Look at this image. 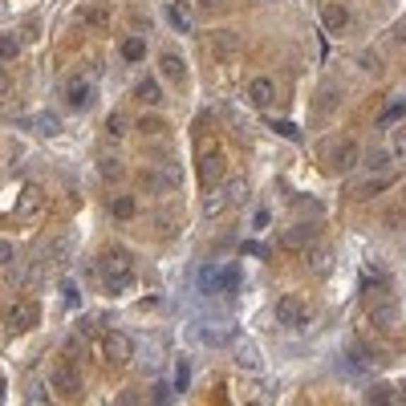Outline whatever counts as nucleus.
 <instances>
[{"mask_svg": "<svg viewBox=\"0 0 406 406\" xmlns=\"http://www.w3.org/2000/svg\"><path fill=\"white\" fill-rule=\"evenodd\" d=\"M97 276L106 280V289L110 292H122L130 285V276H134V264L122 248H110V252H102L97 256Z\"/></svg>", "mask_w": 406, "mask_h": 406, "instance_id": "nucleus-1", "label": "nucleus"}, {"mask_svg": "<svg viewBox=\"0 0 406 406\" xmlns=\"http://www.w3.org/2000/svg\"><path fill=\"white\" fill-rule=\"evenodd\" d=\"M244 199H248V183H244V179H236V183H232V191H227V187H220V183H211L208 195H203V215H220L224 208L244 203Z\"/></svg>", "mask_w": 406, "mask_h": 406, "instance_id": "nucleus-2", "label": "nucleus"}, {"mask_svg": "<svg viewBox=\"0 0 406 406\" xmlns=\"http://www.w3.org/2000/svg\"><path fill=\"white\" fill-rule=\"evenodd\" d=\"M49 386H53V394H57V398H81V374H78V366H73L69 357H61V362L53 366V374H49Z\"/></svg>", "mask_w": 406, "mask_h": 406, "instance_id": "nucleus-3", "label": "nucleus"}, {"mask_svg": "<svg viewBox=\"0 0 406 406\" xmlns=\"http://www.w3.org/2000/svg\"><path fill=\"white\" fill-rule=\"evenodd\" d=\"M236 280H240V268H232V264H208V268L199 273V289L203 292H227V289H236Z\"/></svg>", "mask_w": 406, "mask_h": 406, "instance_id": "nucleus-4", "label": "nucleus"}, {"mask_svg": "<svg viewBox=\"0 0 406 406\" xmlns=\"http://www.w3.org/2000/svg\"><path fill=\"white\" fill-rule=\"evenodd\" d=\"M102 357H106L110 366H126L130 357H134V341H130V333L110 329V333L102 338Z\"/></svg>", "mask_w": 406, "mask_h": 406, "instance_id": "nucleus-5", "label": "nucleus"}, {"mask_svg": "<svg viewBox=\"0 0 406 406\" xmlns=\"http://www.w3.org/2000/svg\"><path fill=\"white\" fill-rule=\"evenodd\" d=\"M195 175H199L203 187H211V183H220V179L227 175V159L220 155V150H203L199 162H195Z\"/></svg>", "mask_w": 406, "mask_h": 406, "instance_id": "nucleus-6", "label": "nucleus"}, {"mask_svg": "<svg viewBox=\"0 0 406 406\" xmlns=\"http://www.w3.org/2000/svg\"><path fill=\"white\" fill-rule=\"evenodd\" d=\"M37 317H41V313H37L32 301H16V305L4 313V325H8V333H25V329L37 325Z\"/></svg>", "mask_w": 406, "mask_h": 406, "instance_id": "nucleus-7", "label": "nucleus"}, {"mask_svg": "<svg viewBox=\"0 0 406 406\" xmlns=\"http://www.w3.org/2000/svg\"><path fill=\"white\" fill-rule=\"evenodd\" d=\"M276 317H280L285 325H305V321H309V305L301 301V297L285 292V297L276 301Z\"/></svg>", "mask_w": 406, "mask_h": 406, "instance_id": "nucleus-8", "label": "nucleus"}, {"mask_svg": "<svg viewBox=\"0 0 406 406\" xmlns=\"http://www.w3.org/2000/svg\"><path fill=\"white\" fill-rule=\"evenodd\" d=\"M232 354H236V366L248 374H264V357H260V350L252 345V341H236L232 345Z\"/></svg>", "mask_w": 406, "mask_h": 406, "instance_id": "nucleus-9", "label": "nucleus"}, {"mask_svg": "<svg viewBox=\"0 0 406 406\" xmlns=\"http://www.w3.org/2000/svg\"><path fill=\"white\" fill-rule=\"evenodd\" d=\"M354 162H357V143L354 138H341V143L329 150V167H333V171H350Z\"/></svg>", "mask_w": 406, "mask_h": 406, "instance_id": "nucleus-10", "label": "nucleus"}, {"mask_svg": "<svg viewBox=\"0 0 406 406\" xmlns=\"http://www.w3.org/2000/svg\"><path fill=\"white\" fill-rule=\"evenodd\" d=\"M321 29L325 32H345L350 29V8H345V4H325L321 8Z\"/></svg>", "mask_w": 406, "mask_h": 406, "instance_id": "nucleus-11", "label": "nucleus"}, {"mask_svg": "<svg viewBox=\"0 0 406 406\" xmlns=\"http://www.w3.org/2000/svg\"><path fill=\"white\" fill-rule=\"evenodd\" d=\"M159 73H162L167 81L183 85V81H187V61H183L179 53H162V57H159Z\"/></svg>", "mask_w": 406, "mask_h": 406, "instance_id": "nucleus-12", "label": "nucleus"}, {"mask_svg": "<svg viewBox=\"0 0 406 406\" xmlns=\"http://www.w3.org/2000/svg\"><path fill=\"white\" fill-rule=\"evenodd\" d=\"M305 264H309V273H313V276H325L329 268H333V252H329L325 244H309Z\"/></svg>", "mask_w": 406, "mask_h": 406, "instance_id": "nucleus-13", "label": "nucleus"}, {"mask_svg": "<svg viewBox=\"0 0 406 406\" xmlns=\"http://www.w3.org/2000/svg\"><path fill=\"white\" fill-rule=\"evenodd\" d=\"M313 240H317V224H292L280 236V244H289V248H309Z\"/></svg>", "mask_w": 406, "mask_h": 406, "instance_id": "nucleus-14", "label": "nucleus"}, {"mask_svg": "<svg viewBox=\"0 0 406 406\" xmlns=\"http://www.w3.org/2000/svg\"><path fill=\"white\" fill-rule=\"evenodd\" d=\"M85 102H90V78H69L65 81V106L81 110Z\"/></svg>", "mask_w": 406, "mask_h": 406, "instance_id": "nucleus-15", "label": "nucleus"}, {"mask_svg": "<svg viewBox=\"0 0 406 406\" xmlns=\"http://www.w3.org/2000/svg\"><path fill=\"white\" fill-rule=\"evenodd\" d=\"M374 325H378V329H386V325H394L398 321V301H394V297H382V301H374Z\"/></svg>", "mask_w": 406, "mask_h": 406, "instance_id": "nucleus-16", "label": "nucleus"}, {"mask_svg": "<svg viewBox=\"0 0 406 406\" xmlns=\"http://www.w3.org/2000/svg\"><path fill=\"white\" fill-rule=\"evenodd\" d=\"M143 179H146V191H171L179 183V171L175 167H167V171H146Z\"/></svg>", "mask_w": 406, "mask_h": 406, "instance_id": "nucleus-17", "label": "nucleus"}, {"mask_svg": "<svg viewBox=\"0 0 406 406\" xmlns=\"http://www.w3.org/2000/svg\"><path fill=\"white\" fill-rule=\"evenodd\" d=\"M195 338L203 341V345H227L232 329H224V325H195Z\"/></svg>", "mask_w": 406, "mask_h": 406, "instance_id": "nucleus-18", "label": "nucleus"}, {"mask_svg": "<svg viewBox=\"0 0 406 406\" xmlns=\"http://www.w3.org/2000/svg\"><path fill=\"white\" fill-rule=\"evenodd\" d=\"M402 122H406V102H402V97H394L386 110L378 114V126L390 130V126H402Z\"/></svg>", "mask_w": 406, "mask_h": 406, "instance_id": "nucleus-19", "label": "nucleus"}, {"mask_svg": "<svg viewBox=\"0 0 406 406\" xmlns=\"http://www.w3.org/2000/svg\"><path fill=\"white\" fill-rule=\"evenodd\" d=\"M167 20H171L179 32H191V8H187L183 0H171V4H167Z\"/></svg>", "mask_w": 406, "mask_h": 406, "instance_id": "nucleus-20", "label": "nucleus"}, {"mask_svg": "<svg viewBox=\"0 0 406 406\" xmlns=\"http://www.w3.org/2000/svg\"><path fill=\"white\" fill-rule=\"evenodd\" d=\"M248 97H252V106H273L276 85L268 78H256V81H252V90H248Z\"/></svg>", "mask_w": 406, "mask_h": 406, "instance_id": "nucleus-21", "label": "nucleus"}, {"mask_svg": "<svg viewBox=\"0 0 406 406\" xmlns=\"http://www.w3.org/2000/svg\"><path fill=\"white\" fill-rule=\"evenodd\" d=\"M386 187H390V175H382V171H378L374 179L357 183V187H354V199H374V195H378V191H386Z\"/></svg>", "mask_w": 406, "mask_h": 406, "instance_id": "nucleus-22", "label": "nucleus"}, {"mask_svg": "<svg viewBox=\"0 0 406 406\" xmlns=\"http://www.w3.org/2000/svg\"><path fill=\"white\" fill-rule=\"evenodd\" d=\"M211 41V49H215V53H220V57H232V53H236V49H240V37H236V32H211L208 37Z\"/></svg>", "mask_w": 406, "mask_h": 406, "instance_id": "nucleus-23", "label": "nucleus"}, {"mask_svg": "<svg viewBox=\"0 0 406 406\" xmlns=\"http://www.w3.org/2000/svg\"><path fill=\"white\" fill-rule=\"evenodd\" d=\"M390 162H394V150H390V146H378V150H366V167H370V171H386Z\"/></svg>", "mask_w": 406, "mask_h": 406, "instance_id": "nucleus-24", "label": "nucleus"}, {"mask_svg": "<svg viewBox=\"0 0 406 406\" xmlns=\"http://www.w3.org/2000/svg\"><path fill=\"white\" fill-rule=\"evenodd\" d=\"M134 211H138V203H134L130 195H118V199H110V215H114V220H130Z\"/></svg>", "mask_w": 406, "mask_h": 406, "instance_id": "nucleus-25", "label": "nucleus"}, {"mask_svg": "<svg viewBox=\"0 0 406 406\" xmlns=\"http://www.w3.org/2000/svg\"><path fill=\"white\" fill-rule=\"evenodd\" d=\"M122 57H126V61H143V57H146V41H143V37H126V41H122Z\"/></svg>", "mask_w": 406, "mask_h": 406, "instance_id": "nucleus-26", "label": "nucleus"}, {"mask_svg": "<svg viewBox=\"0 0 406 406\" xmlns=\"http://www.w3.org/2000/svg\"><path fill=\"white\" fill-rule=\"evenodd\" d=\"M162 97V90H159V81H138V102H146V106H155V102H159Z\"/></svg>", "mask_w": 406, "mask_h": 406, "instance_id": "nucleus-27", "label": "nucleus"}, {"mask_svg": "<svg viewBox=\"0 0 406 406\" xmlns=\"http://www.w3.org/2000/svg\"><path fill=\"white\" fill-rule=\"evenodd\" d=\"M16 53H20V41L13 32H0V61H13Z\"/></svg>", "mask_w": 406, "mask_h": 406, "instance_id": "nucleus-28", "label": "nucleus"}, {"mask_svg": "<svg viewBox=\"0 0 406 406\" xmlns=\"http://www.w3.org/2000/svg\"><path fill=\"white\" fill-rule=\"evenodd\" d=\"M187 382H191V362H187V357H179V366H175V390H187Z\"/></svg>", "mask_w": 406, "mask_h": 406, "instance_id": "nucleus-29", "label": "nucleus"}, {"mask_svg": "<svg viewBox=\"0 0 406 406\" xmlns=\"http://www.w3.org/2000/svg\"><path fill=\"white\" fill-rule=\"evenodd\" d=\"M85 25H90V29H106V25H110L106 8H85Z\"/></svg>", "mask_w": 406, "mask_h": 406, "instance_id": "nucleus-30", "label": "nucleus"}, {"mask_svg": "<svg viewBox=\"0 0 406 406\" xmlns=\"http://www.w3.org/2000/svg\"><path fill=\"white\" fill-rule=\"evenodd\" d=\"M138 130H143V134H162L167 122H162V118H138Z\"/></svg>", "mask_w": 406, "mask_h": 406, "instance_id": "nucleus-31", "label": "nucleus"}, {"mask_svg": "<svg viewBox=\"0 0 406 406\" xmlns=\"http://www.w3.org/2000/svg\"><path fill=\"white\" fill-rule=\"evenodd\" d=\"M37 130H41V134H57V130H61V122H57L53 114H41V118H37Z\"/></svg>", "mask_w": 406, "mask_h": 406, "instance_id": "nucleus-32", "label": "nucleus"}, {"mask_svg": "<svg viewBox=\"0 0 406 406\" xmlns=\"http://www.w3.org/2000/svg\"><path fill=\"white\" fill-rule=\"evenodd\" d=\"M276 134H285V138H292V143H301V126H292V122H273Z\"/></svg>", "mask_w": 406, "mask_h": 406, "instance_id": "nucleus-33", "label": "nucleus"}, {"mask_svg": "<svg viewBox=\"0 0 406 406\" xmlns=\"http://www.w3.org/2000/svg\"><path fill=\"white\" fill-rule=\"evenodd\" d=\"M29 208H41V191H37V187L25 191V199H20V211H29Z\"/></svg>", "mask_w": 406, "mask_h": 406, "instance_id": "nucleus-34", "label": "nucleus"}, {"mask_svg": "<svg viewBox=\"0 0 406 406\" xmlns=\"http://www.w3.org/2000/svg\"><path fill=\"white\" fill-rule=\"evenodd\" d=\"M390 398H394V390L390 386H374L370 390V402H390Z\"/></svg>", "mask_w": 406, "mask_h": 406, "instance_id": "nucleus-35", "label": "nucleus"}, {"mask_svg": "<svg viewBox=\"0 0 406 406\" xmlns=\"http://www.w3.org/2000/svg\"><path fill=\"white\" fill-rule=\"evenodd\" d=\"M97 167H102V175H110V179H118V175H122V167H118L114 159H102Z\"/></svg>", "mask_w": 406, "mask_h": 406, "instance_id": "nucleus-36", "label": "nucleus"}, {"mask_svg": "<svg viewBox=\"0 0 406 406\" xmlns=\"http://www.w3.org/2000/svg\"><path fill=\"white\" fill-rule=\"evenodd\" d=\"M61 301L73 309V305H78V289H73V285H61Z\"/></svg>", "mask_w": 406, "mask_h": 406, "instance_id": "nucleus-37", "label": "nucleus"}, {"mask_svg": "<svg viewBox=\"0 0 406 406\" xmlns=\"http://www.w3.org/2000/svg\"><path fill=\"white\" fill-rule=\"evenodd\" d=\"M390 37H394V45H402V49H406V20H398V25H394V32H390Z\"/></svg>", "mask_w": 406, "mask_h": 406, "instance_id": "nucleus-38", "label": "nucleus"}, {"mask_svg": "<svg viewBox=\"0 0 406 406\" xmlns=\"http://www.w3.org/2000/svg\"><path fill=\"white\" fill-rule=\"evenodd\" d=\"M317 106H321V110H333V106H338V94H321L317 97Z\"/></svg>", "mask_w": 406, "mask_h": 406, "instance_id": "nucleus-39", "label": "nucleus"}, {"mask_svg": "<svg viewBox=\"0 0 406 406\" xmlns=\"http://www.w3.org/2000/svg\"><path fill=\"white\" fill-rule=\"evenodd\" d=\"M362 65H366V69H370V73H378V69H382V65H378V57H374V53H362Z\"/></svg>", "mask_w": 406, "mask_h": 406, "instance_id": "nucleus-40", "label": "nucleus"}, {"mask_svg": "<svg viewBox=\"0 0 406 406\" xmlns=\"http://www.w3.org/2000/svg\"><path fill=\"white\" fill-rule=\"evenodd\" d=\"M8 260H13V244L0 240V264H8Z\"/></svg>", "mask_w": 406, "mask_h": 406, "instance_id": "nucleus-41", "label": "nucleus"}, {"mask_svg": "<svg viewBox=\"0 0 406 406\" xmlns=\"http://www.w3.org/2000/svg\"><path fill=\"white\" fill-rule=\"evenodd\" d=\"M110 130H114V134H122V130H126V118H118V114H114V118H110Z\"/></svg>", "mask_w": 406, "mask_h": 406, "instance_id": "nucleus-42", "label": "nucleus"}, {"mask_svg": "<svg viewBox=\"0 0 406 406\" xmlns=\"http://www.w3.org/2000/svg\"><path fill=\"white\" fill-rule=\"evenodd\" d=\"M252 227H268V211H256V215H252Z\"/></svg>", "mask_w": 406, "mask_h": 406, "instance_id": "nucleus-43", "label": "nucleus"}, {"mask_svg": "<svg viewBox=\"0 0 406 406\" xmlns=\"http://www.w3.org/2000/svg\"><path fill=\"white\" fill-rule=\"evenodd\" d=\"M199 4H203V8H211V13H215V8H224V0H199Z\"/></svg>", "mask_w": 406, "mask_h": 406, "instance_id": "nucleus-44", "label": "nucleus"}, {"mask_svg": "<svg viewBox=\"0 0 406 406\" xmlns=\"http://www.w3.org/2000/svg\"><path fill=\"white\" fill-rule=\"evenodd\" d=\"M0 90H8V78H4V69H0Z\"/></svg>", "mask_w": 406, "mask_h": 406, "instance_id": "nucleus-45", "label": "nucleus"}, {"mask_svg": "<svg viewBox=\"0 0 406 406\" xmlns=\"http://www.w3.org/2000/svg\"><path fill=\"white\" fill-rule=\"evenodd\" d=\"M398 394H402V398H406V382H402V386H398Z\"/></svg>", "mask_w": 406, "mask_h": 406, "instance_id": "nucleus-46", "label": "nucleus"}, {"mask_svg": "<svg viewBox=\"0 0 406 406\" xmlns=\"http://www.w3.org/2000/svg\"><path fill=\"white\" fill-rule=\"evenodd\" d=\"M0 398H4V378H0Z\"/></svg>", "mask_w": 406, "mask_h": 406, "instance_id": "nucleus-47", "label": "nucleus"}, {"mask_svg": "<svg viewBox=\"0 0 406 406\" xmlns=\"http://www.w3.org/2000/svg\"><path fill=\"white\" fill-rule=\"evenodd\" d=\"M402 211H406V208H402Z\"/></svg>", "mask_w": 406, "mask_h": 406, "instance_id": "nucleus-48", "label": "nucleus"}]
</instances>
